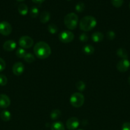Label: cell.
Instances as JSON below:
<instances>
[{
	"mask_svg": "<svg viewBox=\"0 0 130 130\" xmlns=\"http://www.w3.org/2000/svg\"><path fill=\"white\" fill-rule=\"evenodd\" d=\"M34 53L38 58L45 59L50 55L51 48L47 43L43 41L38 42L34 45Z\"/></svg>",
	"mask_w": 130,
	"mask_h": 130,
	"instance_id": "obj_1",
	"label": "cell"
},
{
	"mask_svg": "<svg viewBox=\"0 0 130 130\" xmlns=\"http://www.w3.org/2000/svg\"><path fill=\"white\" fill-rule=\"evenodd\" d=\"M97 24V21L93 16H85L80 20L79 27L81 30L87 32L94 29Z\"/></svg>",
	"mask_w": 130,
	"mask_h": 130,
	"instance_id": "obj_2",
	"label": "cell"
},
{
	"mask_svg": "<svg viewBox=\"0 0 130 130\" xmlns=\"http://www.w3.org/2000/svg\"><path fill=\"white\" fill-rule=\"evenodd\" d=\"M79 17L75 13H70L65 16L64 23L66 27L70 30H73L77 26Z\"/></svg>",
	"mask_w": 130,
	"mask_h": 130,
	"instance_id": "obj_3",
	"label": "cell"
},
{
	"mask_svg": "<svg viewBox=\"0 0 130 130\" xmlns=\"http://www.w3.org/2000/svg\"><path fill=\"white\" fill-rule=\"evenodd\" d=\"M84 100L85 99L82 94L80 93H75L71 95L70 99V102L73 107L79 108L82 106Z\"/></svg>",
	"mask_w": 130,
	"mask_h": 130,
	"instance_id": "obj_4",
	"label": "cell"
},
{
	"mask_svg": "<svg viewBox=\"0 0 130 130\" xmlns=\"http://www.w3.org/2000/svg\"><path fill=\"white\" fill-rule=\"evenodd\" d=\"M60 41L63 43H69L72 41L74 39V34L72 32L69 30L62 31L59 35Z\"/></svg>",
	"mask_w": 130,
	"mask_h": 130,
	"instance_id": "obj_5",
	"label": "cell"
},
{
	"mask_svg": "<svg viewBox=\"0 0 130 130\" xmlns=\"http://www.w3.org/2000/svg\"><path fill=\"white\" fill-rule=\"evenodd\" d=\"M33 39L28 36H23L19 39V44L20 46L22 48H29L33 45Z\"/></svg>",
	"mask_w": 130,
	"mask_h": 130,
	"instance_id": "obj_6",
	"label": "cell"
},
{
	"mask_svg": "<svg viewBox=\"0 0 130 130\" xmlns=\"http://www.w3.org/2000/svg\"><path fill=\"white\" fill-rule=\"evenodd\" d=\"M12 31V27L10 23L3 21L0 22V34L3 36H8Z\"/></svg>",
	"mask_w": 130,
	"mask_h": 130,
	"instance_id": "obj_7",
	"label": "cell"
},
{
	"mask_svg": "<svg viewBox=\"0 0 130 130\" xmlns=\"http://www.w3.org/2000/svg\"><path fill=\"white\" fill-rule=\"evenodd\" d=\"M79 124H80V122L78 118H75V117H72L70 118V119H68L66 121V128L70 130H74L79 127Z\"/></svg>",
	"mask_w": 130,
	"mask_h": 130,
	"instance_id": "obj_8",
	"label": "cell"
},
{
	"mask_svg": "<svg viewBox=\"0 0 130 130\" xmlns=\"http://www.w3.org/2000/svg\"><path fill=\"white\" fill-rule=\"evenodd\" d=\"M130 66V62L127 59H122L117 63V69L119 72H124L128 70Z\"/></svg>",
	"mask_w": 130,
	"mask_h": 130,
	"instance_id": "obj_9",
	"label": "cell"
},
{
	"mask_svg": "<svg viewBox=\"0 0 130 130\" xmlns=\"http://www.w3.org/2000/svg\"><path fill=\"white\" fill-rule=\"evenodd\" d=\"M24 71V66L22 62H17L13 66L12 71L13 73L15 76H20Z\"/></svg>",
	"mask_w": 130,
	"mask_h": 130,
	"instance_id": "obj_10",
	"label": "cell"
},
{
	"mask_svg": "<svg viewBox=\"0 0 130 130\" xmlns=\"http://www.w3.org/2000/svg\"><path fill=\"white\" fill-rule=\"evenodd\" d=\"M10 105V99L5 94H0V107L6 109Z\"/></svg>",
	"mask_w": 130,
	"mask_h": 130,
	"instance_id": "obj_11",
	"label": "cell"
},
{
	"mask_svg": "<svg viewBox=\"0 0 130 130\" xmlns=\"http://www.w3.org/2000/svg\"><path fill=\"white\" fill-rule=\"evenodd\" d=\"M16 43L13 40H8L3 44V49L7 52H11L16 48Z\"/></svg>",
	"mask_w": 130,
	"mask_h": 130,
	"instance_id": "obj_12",
	"label": "cell"
},
{
	"mask_svg": "<svg viewBox=\"0 0 130 130\" xmlns=\"http://www.w3.org/2000/svg\"><path fill=\"white\" fill-rule=\"evenodd\" d=\"M50 19V14L48 11H43L40 15V21L42 24H45V23L48 22Z\"/></svg>",
	"mask_w": 130,
	"mask_h": 130,
	"instance_id": "obj_13",
	"label": "cell"
},
{
	"mask_svg": "<svg viewBox=\"0 0 130 130\" xmlns=\"http://www.w3.org/2000/svg\"><path fill=\"white\" fill-rule=\"evenodd\" d=\"M92 40L95 43H99V42L102 41L104 38V35L101 32H94L91 36Z\"/></svg>",
	"mask_w": 130,
	"mask_h": 130,
	"instance_id": "obj_14",
	"label": "cell"
},
{
	"mask_svg": "<svg viewBox=\"0 0 130 130\" xmlns=\"http://www.w3.org/2000/svg\"><path fill=\"white\" fill-rule=\"evenodd\" d=\"M0 117L3 121H8L11 119V114L8 110H4L1 111V114H0Z\"/></svg>",
	"mask_w": 130,
	"mask_h": 130,
	"instance_id": "obj_15",
	"label": "cell"
},
{
	"mask_svg": "<svg viewBox=\"0 0 130 130\" xmlns=\"http://www.w3.org/2000/svg\"><path fill=\"white\" fill-rule=\"evenodd\" d=\"M117 55L119 57L122 59H127L128 57V53L127 51L124 48H119L117 50Z\"/></svg>",
	"mask_w": 130,
	"mask_h": 130,
	"instance_id": "obj_16",
	"label": "cell"
},
{
	"mask_svg": "<svg viewBox=\"0 0 130 130\" xmlns=\"http://www.w3.org/2000/svg\"><path fill=\"white\" fill-rule=\"evenodd\" d=\"M83 52L87 55H90L94 53V48L90 44H87L83 48Z\"/></svg>",
	"mask_w": 130,
	"mask_h": 130,
	"instance_id": "obj_17",
	"label": "cell"
},
{
	"mask_svg": "<svg viewBox=\"0 0 130 130\" xmlns=\"http://www.w3.org/2000/svg\"><path fill=\"white\" fill-rule=\"evenodd\" d=\"M18 11L21 15H26L28 13V6L24 3L20 4L18 8Z\"/></svg>",
	"mask_w": 130,
	"mask_h": 130,
	"instance_id": "obj_18",
	"label": "cell"
},
{
	"mask_svg": "<svg viewBox=\"0 0 130 130\" xmlns=\"http://www.w3.org/2000/svg\"><path fill=\"white\" fill-rule=\"evenodd\" d=\"M51 130H65L64 124L61 122H55L51 126Z\"/></svg>",
	"mask_w": 130,
	"mask_h": 130,
	"instance_id": "obj_19",
	"label": "cell"
},
{
	"mask_svg": "<svg viewBox=\"0 0 130 130\" xmlns=\"http://www.w3.org/2000/svg\"><path fill=\"white\" fill-rule=\"evenodd\" d=\"M61 115V112L58 109H55V110H53L50 112V116L51 119L52 120H55V119H57V118H59Z\"/></svg>",
	"mask_w": 130,
	"mask_h": 130,
	"instance_id": "obj_20",
	"label": "cell"
},
{
	"mask_svg": "<svg viewBox=\"0 0 130 130\" xmlns=\"http://www.w3.org/2000/svg\"><path fill=\"white\" fill-rule=\"evenodd\" d=\"M24 59L28 63H32V62H33L35 60L34 56L31 53H26L25 55L24 56Z\"/></svg>",
	"mask_w": 130,
	"mask_h": 130,
	"instance_id": "obj_21",
	"label": "cell"
},
{
	"mask_svg": "<svg viewBox=\"0 0 130 130\" xmlns=\"http://www.w3.org/2000/svg\"><path fill=\"white\" fill-rule=\"evenodd\" d=\"M75 86H76L77 90L80 91H84L85 89V87H86V85H85V82H84L83 81H79L78 82H76Z\"/></svg>",
	"mask_w": 130,
	"mask_h": 130,
	"instance_id": "obj_22",
	"label": "cell"
},
{
	"mask_svg": "<svg viewBox=\"0 0 130 130\" xmlns=\"http://www.w3.org/2000/svg\"><path fill=\"white\" fill-rule=\"evenodd\" d=\"M75 8V10H76L77 12L82 13V11H84V10H85V5H84V3L79 2L76 4Z\"/></svg>",
	"mask_w": 130,
	"mask_h": 130,
	"instance_id": "obj_23",
	"label": "cell"
},
{
	"mask_svg": "<svg viewBox=\"0 0 130 130\" xmlns=\"http://www.w3.org/2000/svg\"><path fill=\"white\" fill-rule=\"evenodd\" d=\"M39 14L38 8L36 6H33L30 10V15L32 18H36L38 17Z\"/></svg>",
	"mask_w": 130,
	"mask_h": 130,
	"instance_id": "obj_24",
	"label": "cell"
},
{
	"mask_svg": "<svg viewBox=\"0 0 130 130\" xmlns=\"http://www.w3.org/2000/svg\"><path fill=\"white\" fill-rule=\"evenodd\" d=\"M25 54H26V52H25V51L24 50V48H18L17 50L16 51V55L18 58H24V56L25 55Z\"/></svg>",
	"mask_w": 130,
	"mask_h": 130,
	"instance_id": "obj_25",
	"label": "cell"
},
{
	"mask_svg": "<svg viewBox=\"0 0 130 130\" xmlns=\"http://www.w3.org/2000/svg\"><path fill=\"white\" fill-rule=\"evenodd\" d=\"M48 30L50 33L54 34L57 32L58 29H57V27L56 26V25L52 24L48 25Z\"/></svg>",
	"mask_w": 130,
	"mask_h": 130,
	"instance_id": "obj_26",
	"label": "cell"
},
{
	"mask_svg": "<svg viewBox=\"0 0 130 130\" xmlns=\"http://www.w3.org/2000/svg\"><path fill=\"white\" fill-rule=\"evenodd\" d=\"M124 0H111V3L114 7L120 8L123 5Z\"/></svg>",
	"mask_w": 130,
	"mask_h": 130,
	"instance_id": "obj_27",
	"label": "cell"
},
{
	"mask_svg": "<svg viewBox=\"0 0 130 130\" xmlns=\"http://www.w3.org/2000/svg\"><path fill=\"white\" fill-rule=\"evenodd\" d=\"M7 77L3 74H0V86H5L7 84Z\"/></svg>",
	"mask_w": 130,
	"mask_h": 130,
	"instance_id": "obj_28",
	"label": "cell"
},
{
	"mask_svg": "<svg viewBox=\"0 0 130 130\" xmlns=\"http://www.w3.org/2000/svg\"><path fill=\"white\" fill-rule=\"evenodd\" d=\"M107 38L109 40H113L115 38V33L113 31H112V30H108L107 32Z\"/></svg>",
	"mask_w": 130,
	"mask_h": 130,
	"instance_id": "obj_29",
	"label": "cell"
},
{
	"mask_svg": "<svg viewBox=\"0 0 130 130\" xmlns=\"http://www.w3.org/2000/svg\"><path fill=\"white\" fill-rule=\"evenodd\" d=\"M79 39L82 42H87L88 41V39H89V36L85 33H82L79 36Z\"/></svg>",
	"mask_w": 130,
	"mask_h": 130,
	"instance_id": "obj_30",
	"label": "cell"
},
{
	"mask_svg": "<svg viewBox=\"0 0 130 130\" xmlns=\"http://www.w3.org/2000/svg\"><path fill=\"white\" fill-rule=\"evenodd\" d=\"M6 67V63L3 58L0 57V72L4 71Z\"/></svg>",
	"mask_w": 130,
	"mask_h": 130,
	"instance_id": "obj_31",
	"label": "cell"
},
{
	"mask_svg": "<svg viewBox=\"0 0 130 130\" xmlns=\"http://www.w3.org/2000/svg\"><path fill=\"white\" fill-rule=\"evenodd\" d=\"M122 130H130V123L126 122L124 123L122 126Z\"/></svg>",
	"mask_w": 130,
	"mask_h": 130,
	"instance_id": "obj_32",
	"label": "cell"
},
{
	"mask_svg": "<svg viewBox=\"0 0 130 130\" xmlns=\"http://www.w3.org/2000/svg\"><path fill=\"white\" fill-rule=\"evenodd\" d=\"M33 2L35 3H37V4H40V3H42L43 2H44L45 0H31Z\"/></svg>",
	"mask_w": 130,
	"mask_h": 130,
	"instance_id": "obj_33",
	"label": "cell"
},
{
	"mask_svg": "<svg viewBox=\"0 0 130 130\" xmlns=\"http://www.w3.org/2000/svg\"><path fill=\"white\" fill-rule=\"evenodd\" d=\"M128 83H129V84L130 85V76L129 77V78H128Z\"/></svg>",
	"mask_w": 130,
	"mask_h": 130,
	"instance_id": "obj_34",
	"label": "cell"
},
{
	"mask_svg": "<svg viewBox=\"0 0 130 130\" xmlns=\"http://www.w3.org/2000/svg\"><path fill=\"white\" fill-rule=\"evenodd\" d=\"M17 1H24V0H17Z\"/></svg>",
	"mask_w": 130,
	"mask_h": 130,
	"instance_id": "obj_35",
	"label": "cell"
},
{
	"mask_svg": "<svg viewBox=\"0 0 130 130\" xmlns=\"http://www.w3.org/2000/svg\"><path fill=\"white\" fill-rule=\"evenodd\" d=\"M129 9H130V3H129Z\"/></svg>",
	"mask_w": 130,
	"mask_h": 130,
	"instance_id": "obj_36",
	"label": "cell"
},
{
	"mask_svg": "<svg viewBox=\"0 0 130 130\" xmlns=\"http://www.w3.org/2000/svg\"><path fill=\"white\" fill-rule=\"evenodd\" d=\"M79 130H83V129H79Z\"/></svg>",
	"mask_w": 130,
	"mask_h": 130,
	"instance_id": "obj_37",
	"label": "cell"
},
{
	"mask_svg": "<svg viewBox=\"0 0 130 130\" xmlns=\"http://www.w3.org/2000/svg\"><path fill=\"white\" fill-rule=\"evenodd\" d=\"M68 1H70V0H68Z\"/></svg>",
	"mask_w": 130,
	"mask_h": 130,
	"instance_id": "obj_38",
	"label": "cell"
}]
</instances>
